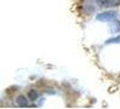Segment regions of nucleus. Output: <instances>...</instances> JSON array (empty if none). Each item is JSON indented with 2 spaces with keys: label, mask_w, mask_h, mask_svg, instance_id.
Wrapping results in <instances>:
<instances>
[{
  "label": "nucleus",
  "mask_w": 120,
  "mask_h": 109,
  "mask_svg": "<svg viewBox=\"0 0 120 109\" xmlns=\"http://www.w3.org/2000/svg\"><path fill=\"white\" fill-rule=\"evenodd\" d=\"M16 102H17V104L20 106H23V107H26L28 105V101H27V99L24 96H18L17 99H16Z\"/></svg>",
  "instance_id": "nucleus-3"
},
{
  "label": "nucleus",
  "mask_w": 120,
  "mask_h": 109,
  "mask_svg": "<svg viewBox=\"0 0 120 109\" xmlns=\"http://www.w3.org/2000/svg\"><path fill=\"white\" fill-rule=\"evenodd\" d=\"M116 17V11H107V12L98 14L97 16V19L98 21H102V22L112 21Z\"/></svg>",
  "instance_id": "nucleus-1"
},
{
  "label": "nucleus",
  "mask_w": 120,
  "mask_h": 109,
  "mask_svg": "<svg viewBox=\"0 0 120 109\" xmlns=\"http://www.w3.org/2000/svg\"><path fill=\"white\" fill-rule=\"evenodd\" d=\"M28 96H29V98H30L32 101H34V100H36L38 98V93L35 90L32 89V90H30L28 92Z\"/></svg>",
  "instance_id": "nucleus-4"
},
{
  "label": "nucleus",
  "mask_w": 120,
  "mask_h": 109,
  "mask_svg": "<svg viewBox=\"0 0 120 109\" xmlns=\"http://www.w3.org/2000/svg\"><path fill=\"white\" fill-rule=\"evenodd\" d=\"M112 43H120V36H116V37H115V38L109 39V40H108V41L106 42V44H112Z\"/></svg>",
  "instance_id": "nucleus-5"
},
{
  "label": "nucleus",
  "mask_w": 120,
  "mask_h": 109,
  "mask_svg": "<svg viewBox=\"0 0 120 109\" xmlns=\"http://www.w3.org/2000/svg\"><path fill=\"white\" fill-rule=\"evenodd\" d=\"M97 3L98 6L103 7H112L120 5V0H98Z\"/></svg>",
  "instance_id": "nucleus-2"
}]
</instances>
